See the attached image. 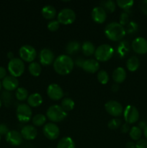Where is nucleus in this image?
Wrapping results in <instances>:
<instances>
[{"label": "nucleus", "mask_w": 147, "mask_h": 148, "mask_svg": "<svg viewBox=\"0 0 147 148\" xmlns=\"http://www.w3.org/2000/svg\"><path fill=\"white\" fill-rule=\"evenodd\" d=\"M53 64V69L56 73L60 75H66L72 72L74 62L69 55L62 54L55 59Z\"/></svg>", "instance_id": "1"}, {"label": "nucleus", "mask_w": 147, "mask_h": 148, "mask_svg": "<svg viewBox=\"0 0 147 148\" xmlns=\"http://www.w3.org/2000/svg\"><path fill=\"white\" fill-rule=\"evenodd\" d=\"M105 34L110 40L118 41L125 36V29L120 23H111L105 27Z\"/></svg>", "instance_id": "2"}, {"label": "nucleus", "mask_w": 147, "mask_h": 148, "mask_svg": "<svg viewBox=\"0 0 147 148\" xmlns=\"http://www.w3.org/2000/svg\"><path fill=\"white\" fill-rule=\"evenodd\" d=\"M67 116V112L61 106H50L46 111V117L53 123L61 122Z\"/></svg>", "instance_id": "3"}, {"label": "nucleus", "mask_w": 147, "mask_h": 148, "mask_svg": "<svg viewBox=\"0 0 147 148\" xmlns=\"http://www.w3.org/2000/svg\"><path fill=\"white\" fill-rule=\"evenodd\" d=\"M114 49L110 45L102 44L98 46L95 52V56L97 62H107L112 57Z\"/></svg>", "instance_id": "4"}, {"label": "nucleus", "mask_w": 147, "mask_h": 148, "mask_svg": "<svg viewBox=\"0 0 147 148\" xmlns=\"http://www.w3.org/2000/svg\"><path fill=\"white\" fill-rule=\"evenodd\" d=\"M7 69L10 75L17 78L24 73L25 66L24 62L20 58H14L10 60Z\"/></svg>", "instance_id": "5"}, {"label": "nucleus", "mask_w": 147, "mask_h": 148, "mask_svg": "<svg viewBox=\"0 0 147 148\" xmlns=\"http://www.w3.org/2000/svg\"><path fill=\"white\" fill-rule=\"evenodd\" d=\"M20 57L23 62L32 63L37 56V51L35 49L30 45H24L21 46L19 50Z\"/></svg>", "instance_id": "6"}, {"label": "nucleus", "mask_w": 147, "mask_h": 148, "mask_svg": "<svg viewBox=\"0 0 147 148\" xmlns=\"http://www.w3.org/2000/svg\"><path fill=\"white\" fill-rule=\"evenodd\" d=\"M16 115L17 118L20 122L26 123L30 121L32 119L33 112L30 106L27 104L22 103L18 105L16 110Z\"/></svg>", "instance_id": "7"}, {"label": "nucleus", "mask_w": 147, "mask_h": 148, "mask_svg": "<svg viewBox=\"0 0 147 148\" xmlns=\"http://www.w3.org/2000/svg\"><path fill=\"white\" fill-rule=\"evenodd\" d=\"M76 20V14L71 9L64 8L61 10L57 15V20L60 24L71 25Z\"/></svg>", "instance_id": "8"}, {"label": "nucleus", "mask_w": 147, "mask_h": 148, "mask_svg": "<svg viewBox=\"0 0 147 148\" xmlns=\"http://www.w3.org/2000/svg\"><path fill=\"white\" fill-rule=\"evenodd\" d=\"M123 117L125 123L131 124L137 122L139 119V112L136 107L132 105L127 106L123 110Z\"/></svg>", "instance_id": "9"}, {"label": "nucleus", "mask_w": 147, "mask_h": 148, "mask_svg": "<svg viewBox=\"0 0 147 148\" xmlns=\"http://www.w3.org/2000/svg\"><path fill=\"white\" fill-rule=\"evenodd\" d=\"M43 132L47 139L50 140H55L59 137L60 130L55 123L49 122L44 125Z\"/></svg>", "instance_id": "10"}, {"label": "nucleus", "mask_w": 147, "mask_h": 148, "mask_svg": "<svg viewBox=\"0 0 147 148\" xmlns=\"http://www.w3.org/2000/svg\"><path fill=\"white\" fill-rule=\"evenodd\" d=\"M105 108L110 115L115 118L120 116L123 113L124 110L122 105L116 101H109L105 103Z\"/></svg>", "instance_id": "11"}, {"label": "nucleus", "mask_w": 147, "mask_h": 148, "mask_svg": "<svg viewBox=\"0 0 147 148\" xmlns=\"http://www.w3.org/2000/svg\"><path fill=\"white\" fill-rule=\"evenodd\" d=\"M47 95L53 101H59L63 98V90L59 85L52 83L48 87Z\"/></svg>", "instance_id": "12"}, {"label": "nucleus", "mask_w": 147, "mask_h": 148, "mask_svg": "<svg viewBox=\"0 0 147 148\" xmlns=\"http://www.w3.org/2000/svg\"><path fill=\"white\" fill-rule=\"evenodd\" d=\"M40 63L43 66H49L53 64L55 60V55L53 52L49 49H43L40 51L39 54Z\"/></svg>", "instance_id": "13"}, {"label": "nucleus", "mask_w": 147, "mask_h": 148, "mask_svg": "<svg viewBox=\"0 0 147 148\" xmlns=\"http://www.w3.org/2000/svg\"><path fill=\"white\" fill-rule=\"evenodd\" d=\"M132 49L138 54L147 53V40L143 37H138L132 42Z\"/></svg>", "instance_id": "14"}, {"label": "nucleus", "mask_w": 147, "mask_h": 148, "mask_svg": "<svg viewBox=\"0 0 147 148\" xmlns=\"http://www.w3.org/2000/svg\"><path fill=\"white\" fill-rule=\"evenodd\" d=\"M1 85L6 91L11 92L16 90L19 88V81L17 77H14L12 75H7L1 81Z\"/></svg>", "instance_id": "15"}, {"label": "nucleus", "mask_w": 147, "mask_h": 148, "mask_svg": "<svg viewBox=\"0 0 147 148\" xmlns=\"http://www.w3.org/2000/svg\"><path fill=\"white\" fill-rule=\"evenodd\" d=\"M6 137V141L12 146H19L22 143V137L19 132L16 130H11L7 133Z\"/></svg>", "instance_id": "16"}, {"label": "nucleus", "mask_w": 147, "mask_h": 148, "mask_svg": "<svg viewBox=\"0 0 147 148\" xmlns=\"http://www.w3.org/2000/svg\"><path fill=\"white\" fill-rule=\"evenodd\" d=\"M91 16L94 22L101 24L106 20L107 12L101 6H98L93 8L91 13Z\"/></svg>", "instance_id": "17"}, {"label": "nucleus", "mask_w": 147, "mask_h": 148, "mask_svg": "<svg viewBox=\"0 0 147 148\" xmlns=\"http://www.w3.org/2000/svg\"><path fill=\"white\" fill-rule=\"evenodd\" d=\"M20 134L23 139L30 141L36 138L37 135V130L34 126L25 125L22 128Z\"/></svg>", "instance_id": "18"}, {"label": "nucleus", "mask_w": 147, "mask_h": 148, "mask_svg": "<svg viewBox=\"0 0 147 148\" xmlns=\"http://www.w3.org/2000/svg\"><path fill=\"white\" fill-rule=\"evenodd\" d=\"M82 68L84 71L88 72V73H95L97 72L99 69V62L96 59H88L84 61Z\"/></svg>", "instance_id": "19"}, {"label": "nucleus", "mask_w": 147, "mask_h": 148, "mask_svg": "<svg viewBox=\"0 0 147 148\" xmlns=\"http://www.w3.org/2000/svg\"><path fill=\"white\" fill-rule=\"evenodd\" d=\"M112 79L116 84L122 83L126 78V71L122 66L117 67L112 72Z\"/></svg>", "instance_id": "20"}, {"label": "nucleus", "mask_w": 147, "mask_h": 148, "mask_svg": "<svg viewBox=\"0 0 147 148\" xmlns=\"http://www.w3.org/2000/svg\"><path fill=\"white\" fill-rule=\"evenodd\" d=\"M27 105L30 107H38L43 103V97L40 93L35 92L31 94L27 98Z\"/></svg>", "instance_id": "21"}, {"label": "nucleus", "mask_w": 147, "mask_h": 148, "mask_svg": "<svg viewBox=\"0 0 147 148\" xmlns=\"http://www.w3.org/2000/svg\"><path fill=\"white\" fill-rule=\"evenodd\" d=\"M42 15L45 19L53 20L56 16V10L53 6L46 5L42 9Z\"/></svg>", "instance_id": "22"}, {"label": "nucleus", "mask_w": 147, "mask_h": 148, "mask_svg": "<svg viewBox=\"0 0 147 148\" xmlns=\"http://www.w3.org/2000/svg\"><path fill=\"white\" fill-rule=\"evenodd\" d=\"M140 66V60L137 56H133L128 59L126 67L130 72H135Z\"/></svg>", "instance_id": "23"}, {"label": "nucleus", "mask_w": 147, "mask_h": 148, "mask_svg": "<svg viewBox=\"0 0 147 148\" xmlns=\"http://www.w3.org/2000/svg\"><path fill=\"white\" fill-rule=\"evenodd\" d=\"M95 50L96 49H95V45L90 41L84 42L82 46V52H83L84 55L86 56H90L92 54H95Z\"/></svg>", "instance_id": "24"}, {"label": "nucleus", "mask_w": 147, "mask_h": 148, "mask_svg": "<svg viewBox=\"0 0 147 148\" xmlns=\"http://www.w3.org/2000/svg\"><path fill=\"white\" fill-rule=\"evenodd\" d=\"M56 148H75V143L71 137H65L59 140Z\"/></svg>", "instance_id": "25"}, {"label": "nucleus", "mask_w": 147, "mask_h": 148, "mask_svg": "<svg viewBox=\"0 0 147 148\" xmlns=\"http://www.w3.org/2000/svg\"><path fill=\"white\" fill-rule=\"evenodd\" d=\"M81 46L80 43L76 40H71V41L69 42L68 44L66 46V51L67 52L68 54L73 55L77 53L80 49Z\"/></svg>", "instance_id": "26"}, {"label": "nucleus", "mask_w": 147, "mask_h": 148, "mask_svg": "<svg viewBox=\"0 0 147 148\" xmlns=\"http://www.w3.org/2000/svg\"><path fill=\"white\" fill-rule=\"evenodd\" d=\"M28 70L30 75H33V77L40 76L42 71L41 65L37 63V62H33L32 63H30V64H29Z\"/></svg>", "instance_id": "27"}, {"label": "nucleus", "mask_w": 147, "mask_h": 148, "mask_svg": "<svg viewBox=\"0 0 147 148\" xmlns=\"http://www.w3.org/2000/svg\"><path fill=\"white\" fill-rule=\"evenodd\" d=\"M28 91L25 88L23 87H19L15 92V97L18 101H24L28 98Z\"/></svg>", "instance_id": "28"}, {"label": "nucleus", "mask_w": 147, "mask_h": 148, "mask_svg": "<svg viewBox=\"0 0 147 148\" xmlns=\"http://www.w3.org/2000/svg\"><path fill=\"white\" fill-rule=\"evenodd\" d=\"M142 130L140 129L138 127H133L132 128H131L129 131V136L133 140H135V141H138V140H141V137L142 136Z\"/></svg>", "instance_id": "29"}, {"label": "nucleus", "mask_w": 147, "mask_h": 148, "mask_svg": "<svg viewBox=\"0 0 147 148\" xmlns=\"http://www.w3.org/2000/svg\"><path fill=\"white\" fill-rule=\"evenodd\" d=\"M32 122L35 127H42L46 122V116L44 114H37L32 118Z\"/></svg>", "instance_id": "30"}, {"label": "nucleus", "mask_w": 147, "mask_h": 148, "mask_svg": "<svg viewBox=\"0 0 147 148\" xmlns=\"http://www.w3.org/2000/svg\"><path fill=\"white\" fill-rule=\"evenodd\" d=\"M101 7L105 10L107 13H112L115 10L116 4L115 1L112 0H107V1H102L101 2Z\"/></svg>", "instance_id": "31"}, {"label": "nucleus", "mask_w": 147, "mask_h": 148, "mask_svg": "<svg viewBox=\"0 0 147 148\" xmlns=\"http://www.w3.org/2000/svg\"><path fill=\"white\" fill-rule=\"evenodd\" d=\"M74 106H75V103L71 98H64L62 99L61 105V106L62 108H63V109L64 110V111H66V112L73 110L74 108Z\"/></svg>", "instance_id": "32"}, {"label": "nucleus", "mask_w": 147, "mask_h": 148, "mask_svg": "<svg viewBox=\"0 0 147 148\" xmlns=\"http://www.w3.org/2000/svg\"><path fill=\"white\" fill-rule=\"evenodd\" d=\"M97 78L99 82L102 85H106L109 81V75L108 73L105 70H100L98 72Z\"/></svg>", "instance_id": "33"}, {"label": "nucleus", "mask_w": 147, "mask_h": 148, "mask_svg": "<svg viewBox=\"0 0 147 148\" xmlns=\"http://www.w3.org/2000/svg\"><path fill=\"white\" fill-rule=\"evenodd\" d=\"M116 4L122 10H128L133 5L134 1L133 0H118Z\"/></svg>", "instance_id": "34"}, {"label": "nucleus", "mask_w": 147, "mask_h": 148, "mask_svg": "<svg viewBox=\"0 0 147 148\" xmlns=\"http://www.w3.org/2000/svg\"><path fill=\"white\" fill-rule=\"evenodd\" d=\"M122 125V121L118 118H113L108 122V126L110 130H117Z\"/></svg>", "instance_id": "35"}, {"label": "nucleus", "mask_w": 147, "mask_h": 148, "mask_svg": "<svg viewBox=\"0 0 147 148\" xmlns=\"http://www.w3.org/2000/svg\"><path fill=\"white\" fill-rule=\"evenodd\" d=\"M59 27H60V23H59V22L57 20H51V21H50L48 23V29L50 31H56V30H59Z\"/></svg>", "instance_id": "36"}, {"label": "nucleus", "mask_w": 147, "mask_h": 148, "mask_svg": "<svg viewBox=\"0 0 147 148\" xmlns=\"http://www.w3.org/2000/svg\"><path fill=\"white\" fill-rule=\"evenodd\" d=\"M1 98H2L3 102L5 103L6 106L11 104L12 95L10 94V92H8V91H4V92H3L2 95H1Z\"/></svg>", "instance_id": "37"}, {"label": "nucleus", "mask_w": 147, "mask_h": 148, "mask_svg": "<svg viewBox=\"0 0 147 148\" xmlns=\"http://www.w3.org/2000/svg\"><path fill=\"white\" fill-rule=\"evenodd\" d=\"M128 14L126 12H124L122 14H121L120 18V24L122 25V26L124 25L127 24L128 22Z\"/></svg>", "instance_id": "38"}, {"label": "nucleus", "mask_w": 147, "mask_h": 148, "mask_svg": "<svg viewBox=\"0 0 147 148\" xmlns=\"http://www.w3.org/2000/svg\"><path fill=\"white\" fill-rule=\"evenodd\" d=\"M9 132H10V130H9L8 127H7L6 124H0V135L6 136Z\"/></svg>", "instance_id": "39"}, {"label": "nucleus", "mask_w": 147, "mask_h": 148, "mask_svg": "<svg viewBox=\"0 0 147 148\" xmlns=\"http://www.w3.org/2000/svg\"><path fill=\"white\" fill-rule=\"evenodd\" d=\"M135 148H147V140H140L137 141Z\"/></svg>", "instance_id": "40"}, {"label": "nucleus", "mask_w": 147, "mask_h": 148, "mask_svg": "<svg viewBox=\"0 0 147 148\" xmlns=\"http://www.w3.org/2000/svg\"><path fill=\"white\" fill-rule=\"evenodd\" d=\"M130 130H131V128H130V125L129 124H128V123H125V124H123L122 125H121L120 130L122 133H124V134H125V133L129 132Z\"/></svg>", "instance_id": "41"}, {"label": "nucleus", "mask_w": 147, "mask_h": 148, "mask_svg": "<svg viewBox=\"0 0 147 148\" xmlns=\"http://www.w3.org/2000/svg\"><path fill=\"white\" fill-rule=\"evenodd\" d=\"M140 7H141V10L143 12V13L147 15V0L141 1Z\"/></svg>", "instance_id": "42"}, {"label": "nucleus", "mask_w": 147, "mask_h": 148, "mask_svg": "<svg viewBox=\"0 0 147 148\" xmlns=\"http://www.w3.org/2000/svg\"><path fill=\"white\" fill-rule=\"evenodd\" d=\"M137 27H138V26H137V25L135 24V23H133V22H131V23H129V25H128V32H129V33H131V32H133V30H136Z\"/></svg>", "instance_id": "43"}, {"label": "nucleus", "mask_w": 147, "mask_h": 148, "mask_svg": "<svg viewBox=\"0 0 147 148\" xmlns=\"http://www.w3.org/2000/svg\"><path fill=\"white\" fill-rule=\"evenodd\" d=\"M7 76V70L3 66H0V79H3Z\"/></svg>", "instance_id": "44"}, {"label": "nucleus", "mask_w": 147, "mask_h": 148, "mask_svg": "<svg viewBox=\"0 0 147 148\" xmlns=\"http://www.w3.org/2000/svg\"><path fill=\"white\" fill-rule=\"evenodd\" d=\"M84 59H82V57L78 58V59H76V65H77L78 66H80V67H82V64H83V63H84Z\"/></svg>", "instance_id": "45"}, {"label": "nucleus", "mask_w": 147, "mask_h": 148, "mask_svg": "<svg viewBox=\"0 0 147 148\" xmlns=\"http://www.w3.org/2000/svg\"><path fill=\"white\" fill-rule=\"evenodd\" d=\"M126 148H135V144L133 142H128L125 145Z\"/></svg>", "instance_id": "46"}, {"label": "nucleus", "mask_w": 147, "mask_h": 148, "mask_svg": "<svg viewBox=\"0 0 147 148\" xmlns=\"http://www.w3.org/2000/svg\"><path fill=\"white\" fill-rule=\"evenodd\" d=\"M147 124H146L145 121H141V122L139 123V126H138V127H139L140 129H141V130H144Z\"/></svg>", "instance_id": "47"}, {"label": "nucleus", "mask_w": 147, "mask_h": 148, "mask_svg": "<svg viewBox=\"0 0 147 148\" xmlns=\"http://www.w3.org/2000/svg\"><path fill=\"white\" fill-rule=\"evenodd\" d=\"M119 90V86H118V84H115L112 86V90L113 92H117V91Z\"/></svg>", "instance_id": "48"}, {"label": "nucleus", "mask_w": 147, "mask_h": 148, "mask_svg": "<svg viewBox=\"0 0 147 148\" xmlns=\"http://www.w3.org/2000/svg\"><path fill=\"white\" fill-rule=\"evenodd\" d=\"M7 58H9V59H10V60H11V59H14V53H12V52H11V51H10V52H8V53H7Z\"/></svg>", "instance_id": "49"}, {"label": "nucleus", "mask_w": 147, "mask_h": 148, "mask_svg": "<svg viewBox=\"0 0 147 148\" xmlns=\"http://www.w3.org/2000/svg\"><path fill=\"white\" fill-rule=\"evenodd\" d=\"M144 136H145V137L146 138V140H147V126L145 127V129L144 130Z\"/></svg>", "instance_id": "50"}, {"label": "nucleus", "mask_w": 147, "mask_h": 148, "mask_svg": "<svg viewBox=\"0 0 147 148\" xmlns=\"http://www.w3.org/2000/svg\"><path fill=\"white\" fill-rule=\"evenodd\" d=\"M1 88H2V85H1V81H0V91H1Z\"/></svg>", "instance_id": "51"}, {"label": "nucleus", "mask_w": 147, "mask_h": 148, "mask_svg": "<svg viewBox=\"0 0 147 148\" xmlns=\"http://www.w3.org/2000/svg\"><path fill=\"white\" fill-rule=\"evenodd\" d=\"M1 99H0V108H1Z\"/></svg>", "instance_id": "52"}, {"label": "nucleus", "mask_w": 147, "mask_h": 148, "mask_svg": "<svg viewBox=\"0 0 147 148\" xmlns=\"http://www.w3.org/2000/svg\"><path fill=\"white\" fill-rule=\"evenodd\" d=\"M0 142H1V135H0Z\"/></svg>", "instance_id": "53"}, {"label": "nucleus", "mask_w": 147, "mask_h": 148, "mask_svg": "<svg viewBox=\"0 0 147 148\" xmlns=\"http://www.w3.org/2000/svg\"><path fill=\"white\" fill-rule=\"evenodd\" d=\"M48 148H53V147H48Z\"/></svg>", "instance_id": "54"}, {"label": "nucleus", "mask_w": 147, "mask_h": 148, "mask_svg": "<svg viewBox=\"0 0 147 148\" xmlns=\"http://www.w3.org/2000/svg\"><path fill=\"white\" fill-rule=\"evenodd\" d=\"M27 148H30V147H27ZM32 148V147H31Z\"/></svg>", "instance_id": "55"}]
</instances>
